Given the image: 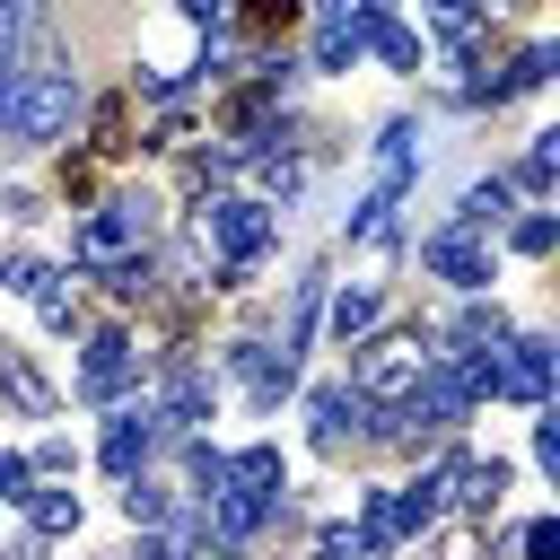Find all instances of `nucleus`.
<instances>
[{
  "mask_svg": "<svg viewBox=\"0 0 560 560\" xmlns=\"http://www.w3.org/2000/svg\"><path fill=\"white\" fill-rule=\"evenodd\" d=\"M271 508H280V455H271V446L219 455V481H210V534H219V542H245Z\"/></svg>",
  "mask_w": 560,
  "mask_h": 560,
  "instance_id": "1",
  "label": "nucleus"
},
{
  "mask_svg": "<svg viewBox=\"0 0 560 560\" xmlns=\"http://www.w3.org/2000/svg\"><path fill=\"white\" fill-rule=\"evenodd\" d=\"M70 105H79V79H70V61L18 70V79H9V114H0V140H61V131H70Z\"/></svg>",
  "mask_w": 560,
  "mask_h": 560,
  "instance_id": "2",
  "label": "nucleus"
},
{
  "mask_svg": "<svg viewBox=\"0 0 560 560\" xmlns=\"http://www.w3.org/2000/svg\"><path fill=\"white\" fill-rule=\"evenodd\" d=\"M192 245L219 254V271H245L271 245V210L262 201H210V210H192Z\"/></svg>",
  "mask_w": 560,
  "mask_h": 560,
  "instance_id": "3",
  "label": "nucleus"
},
{
  "mask_svg": "<svg viewBox=\"0 0 560 560\" xmlns=\"http://www.w3.org/2000/svg\"><path fill=\"white\" fill-rule=\"evenodd\" d=\"M429 341L420 332H376L368 350H359V402H402L420 376H429Z\"/></svg>",
  "mask_w": 560,
  "mask_h": 560,
  "instance_id": "4",
  "label": "nucleus"
},
{
  "mask_svg": "<svg viewBox=\"0 0 560 560\" xmlns=\"http://www.w3.org/2000/svg\"><path fill=\"white\" fill-rule=\"evenodd\" d=\"M131 254H149V201H105V210L79 228V262H88V271H122Z\"/></svg>",
  "mask_w": 560,
  "mask_h": 560,
  "instance_id": "5",
  "label": "nucleus"
},
{
  "mask_svg": "<svg viewBox=\"0 0 560 560\" xmlns=\"http://www.w3.org/2000/svg\"><path fill=\"white\" fill-rule=\"evenodd\" d=\"M420 262L438 271V280H455V289H472V280H490V245H481V228H438L429 245H420Z\"/></svg>",
  "mask_w": 560,
  "mask_h": 560,
  "instance_id": "6",
  "label": "nucleus"
},
{
  "mask_svg": "<svg viewBox=\"0 0 560 560\" xmlns=\"http://www.w3.org/2000/svg\"><path fill=\"white\" fill-rule=\"evenodd\" d=\"M158 446V420H149V402H131V411H114V429H105V472L114 481H140V455Z\"/></svg>",
  "mask_w": 560,
  "mask_h": 560,
  "instance_id": "7",
  "label": "nucleus"
},
{
  "mask_svg": "<svg viewBox=\"0 0 560 560\" xmlns=\"http://www.w3.org/2000/svg\"><path fill=\"white\" fill-rule=\"evenodd\" d=\"M88 149H96V158H131V149H140V105H131V96H96Z\"/></svg>",
  "mask_w": 560,
  "mask_h": 560,
  "instance_id": "8",
  "label": "nucleus"
},
{
  "mask_svg": "<svg viewBox=\"0 0 560 560\" xmlns=\"http://www.w3.org/2000/svg\"><path fill=\"white\" fill-rule=\"evenodd\" d=\"M499 394L542 402V394H551V341H508V359H499Z\"/></svg>",
  "mask_w": 560,
  "mask_h": 560,
  "instance_id": "9",
  "label": "nucleus"
},
{
  "mask_svg": "<svg viewBox=\"0 0 560 560\" xmlns=\"http://www.w3.org/2000/svg\"><path fill=\"white\" fill-rule=\"evenodd\" d=\"M228 18H236L245 44H289V35L306 26V0H236Z\"/></svg>",
  "mask_w": 560,
  "mask_h": 560,
  "instance_id": "10",
  "label": "nucleus"
},
{
  "mask_svg": "<svg viewBox=\"0 0 560 560\" xmlns=\"http://www.w3.org/2000/svg\"><path fill=\"white\" fill-rule=\"evenodd\" d=\"M131 359H140V350H131V332H96V341H88V359H79V385L105 402V394L131 376Z\"/></svg>",
  "mask_w": 560,
  "mask_h": 560,
  "instance_id": "11",
  "label": "nucleus"
},
{
  "mask_svg": "<svg viewBox=\"0 0 560 560\" xmlns=\"http://www.w3.org/2000/svg\"><path fill=\"white\" fill-rule=\"evenodd\" d=\"M359 438H368V429H359V402H350L341 385H332V394H315V446H324V455H341V446H359Z\"/></svg>",
  "mask_w": 560,
  "mask_h": 560,
  "instance_id": "12",
  "label": "nucleus"
},
{
  "mask_svg": "<svg viewBox=\"0 0 560 560\" xmlns=\"http://www.w3.org/2000/svg\"><path fill=\"white\" fill-rule=\"evenodd\" d=\"M0 394L18 402V411H52V394H44V376L18 359V350H0Z\"/></svg>",
  "mask_w": 560,
  "mask_h": 560,
  "instance_id": "13",
  "label": "nucleus"
},
{
  "mask_svg": "<svg viewBox=\"0 0 560 560\" xmlns=\"http://www.w3.org/2000/svg\"><path fill=\"white\" fill-rule=\"evenodd\" d=\"M368 324H376V289H341V298H332V332H341V341H359Z\"/></svg>",
  "mask_w": 560,
  "mask_h": 560,
  "instance_id": "14",
  "label": "nucleus"
},
{
  "mask_svg": "<svg viewBox=\"0 0 560 560\" xmlns=\"http://www.w3.org/2000/svg\"><path fill=\"white\" fill-rule=\"evenodd\" d=\"M26 508H35V534H70L79 525V499L70 490H26Z\"/></svg>",
  "mask_w": 560,
  "mask_h": 560,
  "instance_id": "15",
  "label": "nucleus"
},
{
  "mask_svg": "<svg viewBox=\"0 0 560 560\" xmlns=\"http://www.w3.org/2000/svg\"><path fill=\"white\" fill-rule=\"evenodd\" d=\"M368 44H376V52H385V61H402V70H411V61H420V35H411V26H394V18H385V9H376V26H368Z\"/></svg>",
  "mask_w": 560,
  "mask_h": 560,
  "instance_id": "16",
  "label": "nucleus"
},
{
  "mask_svg": "<svg viewBox=\"0 0 560 560\" xmlns=\"http://www.w3.org/2000/svg\"><path fill=\"white\" fill-rule=\"evenodd\" d=\"M61 192L70 201H96V158H61Z\"/></svg>",
  "mask_w": 560,
  "mask_h": 560,
  "instance_id": "17",
  "label": "nucleus"
},
{
  "mask_svg": "<svg viewBox=\"0 0 560 560\" xmlns=\"http://www.w3.org/2000/svg\"><path fill=\"white\" fill-rule=\"evenodd\" d=\"M551 236H560V228H551V210H534V219H516V254H551Z\"/></svg>",
  "mask_w": 560,
  "mask_h": 560,
  "instance_id": "18",
  "label": "nucleus"
},
{
  "mask_svg": "<svg viewBox=\"0 0 560 560\" xmlns=\"http://www.w3.org/2000/svg\"><path fill=\"white\" fill-rule=\"evenodd\" d=\"M122 508H131L140 525H158V516H166V490H149V481H122Z\"/></svg>",
  "mask_w": 560,
  "mask_h": 560,
  "instance_id": "19",
  "label": "nucleus"
},
{
  "mask_svg": "<svg viewBox=\"0 0 560 560\" xmlns=\"http://www.w3.org/2000/svg\"><path fill=\"white\" fill-rule=\"evenodd\" d=\"M525 560H560V525H551V516L525 525Z\"/></svg>",
  "mask_w": 560,
  "mask_h": 560,
  "instance_id": "20",
  "label": "nucleus"
},
{
  "mask_svg": "<svg viewBox=\"0 0 560 560\" xmlns=\"http://www.w3.org/2000/svg\"><path fill=\"white\" fill-rule=\"evenodd\" d=\"M18 18H26V0H0V79H9V61H18Z\"/></svg>",
  "mask_w": 560,
  "mask_h": 560,
  "instance_id": "21",
  "label": "nucleus"
},
{
  "mask_svg": "<svg viewBox=\"0 0 560 560\" xmlns=\"http://www.w3.org/2000/svg\"><path fill=\"white\" fill-rule=\"evenodd\" d=\"M0 499H26V464L18 455H0Z\"/></svg>",
  "mask_w": 560,
  "mask_h": 560,
  "instance_id": "22",
  "label": "nucleus"
},
{
  "mask_svg": "<svg viewBox=\"0 0 560 560\" xmlns=\"http://www.w3.org/2000/svg\"><path fill=\"white\" fill-rule=\"evenodd\" d=\"M306 560H350V542H341V534H324V542H315Z\"/></svg>",
  "mask_w": 560,
  "mask_h": 560,
  "instance_id": "23",
  "label": "nucleus"
}]
</instances>
